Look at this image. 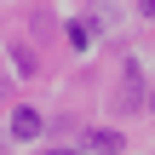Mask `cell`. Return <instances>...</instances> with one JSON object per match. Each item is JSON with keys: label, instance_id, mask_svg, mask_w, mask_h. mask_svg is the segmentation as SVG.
<instances>
[{"label": "cell", "instance_id": "6da1fadb", "mask_svg": "<svg viewBox=\"0 0 155 155\" xmlns=\"http://www.w3.org/2000/svg\"><path fill=\"white\" fill-rule=\"evenodd\" d=\"M40 127H46V121H40L35 109H12V138L29 144V138H40Z\"/></svg>", "mask_w": 155, "mask_h": 155}, {"label": "cell", "instance_id": "7a4b0ae2", "mask_svg": "<svg viewBox=\"0 0 155 155\" xmlns=\"http://www.w3.org/2000/svg\"><path fill=\"white\" fill-rule=\"evenodd\" d=\"M121 144H127V138H121V132H109V127H104V132H92V150H104V155H115Z\"/></svg>", "mask_w": 155, "mask_h": 155}, {"label": "cell", "instance_id": "3957f363", "mask_svg": "<svg viewBox=\"0 0 155 155\" xmlns=\"http://www.w3.org/2000/svg\"><path fill=\"white\" fill-rule=\"evenodd\" d=\"M138 6H144V17H155V0H138Z\"/></svg>", "mask_w": 155, "mask_h": 155}]
</instances>
